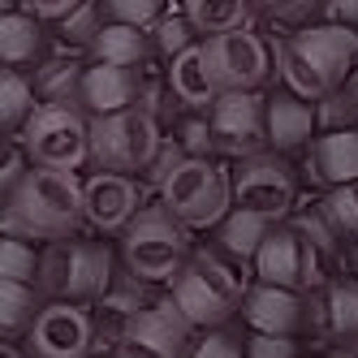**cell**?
I'll return each mask as SVG.
<instances>
[{
    "label": "cell",
    "mask_w": 358,
    "mask_h": 358,
    "mask_svg": "<svg viewBox=\"0 0 358 358\" xmlns=\"http://www.w3.org/2000/svg\"><path fill=\"white\" fill-rule=\"evenodd\" d=\"M280 73L298 99H328L337 95L345 73L358 61V31L324 22V27L294 31L285 43H276Z\"/></svg>",
    "instance_id": "obj_1"
},
{
    "label": "cell",
    "mask_w": 358,
    "mask_h": 358,
    "mask_svg": "<svg viewBox=\"0 0 358 358\" xmlns=\"http://www.w3.org/2000/svg\"><path fill=\"white\" fill-rule=\"evenodd\" d=\"M9 212L27 224L31 242H65L87 224L83 212V182L78 173L31 169L9 199Z\"/></svg>",
    "instance_id": "obj_2"
},
{
    "label": "cell",
    "mask_w": 358,
    "mask_h": 358,
    "mask_svg": "<svg viewBox=\"0 0 358 358\" xmlns=\"http://www.w3.org/2000/svg\"><path fill=\"white\" fill-rule=\"evenodd\" d=\"M160 208L190 229L220 224L234 212V182L208 156H182L160 182Z\"/></svg>",
    "instance_id": "obj_3"
},
{
    "label": "cell",
    "mask_w": 358,
    "mask_h": 358,
    "mask_svg": "<svg viewBox=\"0 0 358 358\" xmlns=\"http://www.w3.org/2000/svg\"><path fill=\"white\" fill-rule=\"evenodd\" d=\"M35 280L57 302H99L113 285V250L104 242H48Z\"/></svg>",
    "instance_id": "obj_4"
},
{
    "label": "cell",
    "mask_w": 358,
    "mask_h": 358,
    "mask_svg": "<svg viewBox=\"0 0 358 358\" xmlns=\"http://www.w3.org/2000/svg\"><path fill=\"white\" fill-rule=\"evenodd\" d=\"M121 255H125V268H130L138 280L156 285V280H173L182 276L186 268V224L173 220L160 203L156 208H143L130 224H125V238H121Z\"/></svg>",
    "instance_id": "obj_5"
},
{
    "label": "cell",
    "mask_w": 358,
    "mask_h": 358,
    "mask_svg": "<svg viewBox=\"0 0 358 358\" xmlns=\"http://www.w3.org/2000/svg\"><path fill=\"white\" fill-rule=\"evenodd\" d=\"M160 125L147 108H125L91 121V164L99 173H143L160 156Z\"/></svg>",
    "instance_id": "obj_6"
},
{
    "label": "cell",
    "mask_w": 358,
    "mask_h": 358,
    "mask_svg": "<svg viewBox=\"0 0 358 358\" xmlns=\"http://www.w3.org/2000/svg\"><path fill=\"white\" fill-rule=\"evenodd\" d=\"M22 151L35 169L73 173L91 160V121L73 104H39L22 125Z\"/></svg>",
    "instance_id": "obj_7"
},
{
    "label": "cell",
    "mask_w": 358,
    "mask_h": 358,
    "mask_svg": "<svg viewBox=\"0 0 358 358\" xmlns=\"http://www.w3.org/2000/svg\"><path fill=\"white\" fill-rule=\"evenodd\" d=\"M238 298H242L238 272L229 264H220L212 250H199L194 259L182 268V276L173 280V306L190 324H203V328L224 324L238 311Z\"/></svg>",
    "instance_id": "obj_8"
},
{
    "label": "cell",
    "mask_w": 358,
    "mask_h": 358,
    "mask_svg": "<svg viewBox=\"0 0 358 358\" xmlns=\"http://www.w3.org/2000/svg\"><path fill=\"white\" fill-rule=\"evenodd\" d=\"M190 320L173 306V298L143 306L117 332V358H190Z\"/></svg>",
    "instance_id": "obj_9"
},
{
    "label": "cell",
    "mask_w": 358,
    "mask_h": 358,
    "mask_svg": "<svg viewBox=\"0 0 358 358\" xmlns=\"http://www.w3.org/2000/svg\"><path fill=\"white\" fill-rule=\"evenodd\" d=\"M268 104L255 91H220V99L212 104V143L224 156H259V147L268 143Z\"/></svg>",
    "instance_id": "obj_10"
},
{
    "label": "cell",
    "mask_w": 358,
    "mask_h": 358,
    "mask_svg": "<svg viewBox=\"0 0 358 358\" xmlns=\"http://www.w3.org/2000/svg\"><path fill=\"white\" fill-rule=\"evenodd\" d=\"M234 208L264 216V220H280L294 208V177L289 169L272 160V156H250L242 160L238 177H234Z\"/></svg>",
    "instance_id": "obj_11"
},
{
    "label": "cell",
    "mask_w": 358,
    "mask_h": 358,
    "mask_svg": "<svg viewBox=\"0 0 358 358\" xmlns=\"http://www.w3.org/2000/svg\"><path fill=\"white\" fill-rule=\"evenodd\" d=\"M203 52L212 61L220 91H255L268 78V43L255 31H229L216 39H203Z\"/></svg>",
    "instance_id": "obj_12"
},
{
    "label": "cell",
    "mask_w": 358,
    "mask_h": 358,
    "mask_svg": "<svg viewBox=\"0 0 358 358\" xmlns=\"http://www.w3.org/2000/svg\"><path fill=\"white\" fill-rule=\"evenodd\" d=\"M95 345L91 315L73 302H48L31 324V350L39 358H87Z\"/></svg>",
    "instance_id": "obj_13"
},
{
    "label": "cell",
    "mask_w": 358,
    "mask_h": 358,
    "mask_svg": "<svg viewBox=\"0 0 358 358\" xmlns=\"http://www.w3.org/2000/svg\"><path fill=\"white\" fill-rule=\"evenodd\" d=\"M83 212L95 234H121L143 212V190L121 173H91L83 182Z\"/></svg>",
    "instance_id": "obj_14"
},
{
    "label": "cell",
    "mask_w": 358,
    "mask_h": 358,
    "mask_svg": "<svg viewBox=\"0 0 358 358\" xmlns=\"http://www.w3.org/2000/svg\"><path fill=\"white\" fill-rule=\"evenodd\" d=\"M242 311H246L255 332H264V337H289L302 324V298L294 289H276V285H264L259 280L242 298Z\"/></svg>",
    "instance_id": "obj_15"
},
{
    "label": "cell",
    "mask_w": 358,
    "mask_h": 358,
    "mask_svg": "<svg viewBox=\"0 0 358 358\" xmlns=\"http://www.w3.org/2000/svg\"><path fill=\"white\" fill-rule=\"evenodd\" d=\"M78 99L95 113V117H108V113H125V108H138V73L134 69H121V65H91L83 73V91Z\"/></svg>",
    "instance_id": "obj_16"
},
{
    "label": "cell",
    "mask_w": 358,
    "mask_h": 358,
    "mask_svg": "<svg viewBox=\"0 0 358 358\" xmlns=\"http://www.w3.org/2000/svg\"><path fill=\"white\" fill-rule=\"evenodd\" d=\"M169 87L190 108H212L220 99V83L212 73V61H208V52H203V43H190L182 57L169 61Z\"/></svg>",
    "instance_id": "obj_17"
},
{
    "label": "cell",
    "mask_w": 358,
    "mask_h": 358,
    "mask_svg": "<svg viewBox=\"0 0 358 358\" xmlns=\"http://www.w3.org/2000/svg\"><path fill=\"white\" fill-rule=\"evenodd\" d=\"M255 276L276 289H298L302 285V238L294 229H272L255 255Z\"/></svg>",
    "instance_id": "obj_18"
},
{
    "label": "cell",
    "mask_w": 358,
    "mask_h": 358,
    "mask_svg": "<svg viewBox=\"0 0 358 358\" xmlns=\"http://www.w3.org/2000/svg\"><path fill=\"white\" fill-rule=\"evenodd\" d=\"M268 143L276 151H294V147H306L315 134V113L306 99L298 95H276L268 99Z\"/></svg>",
    "instance_id": "obj_19"
},
{
    "label": "cell",
    "mask_w": 358,
    "mask_h": 358,
    "mask_svg": "<svg viewBox=\"0 0 358 358\" xmlns=\"http://www.w3.org/2000/svg\"><path fill=\"white\" fill-rule=\"evenodd\" d=\"M315 177L328 186H354L358 182V130H332L320 134L315 151H311Z\"/></svg>",
    "instance_id": "obj_20"
},
{
    "label": "cell",
    "mask_w": 358,
    "mask_h": 358,
    "mask_svg": "<svg viewBox=\"0 0 358 358\" xmlns=\"http://www.w3.org/2000/svg\"><path fill=\"white\" fill-rule=\"evenodd\" d=\"M246 17H250V0H186V22L203 31V39L246 31Z\"/></svg>",
    "instance_id": "obj_21"
},
{
    "label": "cell",
    "mask_w": 358,
    "mask_h": 358,
    "mask_svg": "<svg viewBox=\"0 0 358 358\" xmlns=\"http://www.w3.org/2000/svg\"><path fill=\"white\" fill-rule=\"evenodd\" d=\"M39 52V17L31 13H5L0 17V65L13 69V65H27Z\"/></svg>",
    "instance_id": "obj_22"
},
{
    "label": "cell",
    "mask_w": 358,
    "mask_h": 358,
    "mask_svg": "<svg viewBox=\"0 0 358 358\" xmlns=\"http://www.w3.org/2000/svg\"><path fill=\"white\" fill-rule=\"evenodd\" d=\"M91 52H95V65H121V69H134V65H143V57H147V39H143V31L113 22V27L99 31V39L91 43Z\"/></svg>",
    "instance_id": "obj_23"
},
{
    "label": "cell",
    "mask_w": 358,
    "mask_h": 358,
    "mask_svg": "<svg viewBox=\"0 0 358 358\" xmlns=\"http://www.w3.org/2000/svg\"><path fill=\"white\" fill-rule=\"evenodd\" d=\"M268 234H272V220L250 216V212H238V208L220 220V246L229 255H238V259H255Z\"/></svg>",
    "instance_id": "obj_24"
},
{
    "label": "cell",
    "mask_w": 358,
    "mask_h": 358,
    "mask_svg": "<svg viewBox=\"0 0 358 358\" xmlns=\"http://www.w3.org/2000/svg\"><path fill=\"white\" fill-rule=\"evenodd\" d=\"M39 104H35V87L22 78L17 69H5L0 65V130H22V125L31 121V113H35Z\"/></svg>",
    "instance_id": "obj_25"
},
{
    "label": "cell",
    "mask_w": 358,
    "mask_h": 358,
    "mask_svg": "<svg viewBox=\"0 0 358 358\" xmlns=\"http://www.w3.org/2000/svg\"><path fill=\"white\" fill-rule=\"evenodd\" d=\"M39 315L35 289L22 285V280H0V337H17L27 332Z\"/></svg>",
    "instance_id": "obj_26"
},
{
    "label": "cell",
    "mask_w": 358,
    "mask_h": 358,
    "mask_svg": "<svg viewBox=\"0 0 358 358\" xmlns=\"http://www.w3.org/2000/svg\"><path fill=\"white\" fill-rule=\"evenodd\" d=\"M320 212L332 224L337 238H354L358 242V186H332L320 199Z\"/></svg>",
    "instance_id": "obj_27"
},
{
    "label": "cell",
    "mask_w": 358,
    "mask_h": 358,
    "mask_svg": "<svg viewBox=\"0 0 358 358\" xmlns=\"http://www.w3.org/2000/svg\"><path fill=\"white\" fill-rule=\"evenodd\" d=\"M83 73L73 61H52L39 69V83H35V95H43V104H65L73 91H83Z\"/></svg>",
    "instance_id": "obj_28"
},
{
    "label": "cell",
    "mask_w": 358,
    "mask_h": 358,
    "mask_svg": "<svg viewBox=\"0 0 358 358\" xmlns=\"http://www.w3.org/2000/svg\"><path fill=\"white\" fill-rule=\"evenodd\" d=\"M39 276V255L31 242L22 238H0V280H22V285H35Z\"/></svg>",
    "instance_id": "obj_29"
},
{
    "label": "cell",
    "mask_w": 358,
    "mask_h": 358,
    "mask_svg": "<svg viewBox=\"0 0 358 358\" xmlns=\"http://www.w3.org/2000/svg\"><path fill=\"white\" fill-rule=\"evenodd\" d=\"M328 324L337 337H358V285L328 289Z\"/></svg>",
    "instance_id": "obj_30"
},
{
    "label": "cell",
    "mask_w": 358,
    "mask_h": 358,
    "mask_svg": "<svg viewBox=\"0 0 358 358\" xmlns=\"http://www.w3.org/2000/svg\"><path fill=\"white\" fill-rule=\"evenodd\" d=\"M99 31H104V27H99V5H95V0H83L73 13L61 17V39L65 43H95Z\"/></svg>",
    "instance_id": "obj_31"
},
{
    "label": "cell",
    "mask_w": 358,
    "mask_h": 358,
    "mask_svg": "<svg viewBox=\"0 0 358 358\" xmlns=\"http://www.w3.org/2000/svg\"><path fill=\"white\" fill-rule=\"evenodd\" d=\"M108 13L121 22V27L147 31L164 17V0H108Z\"/></svg>",
    "instance_id": "obj_32"
},
{
    "label": "cell",
    "mask_w": 358,
    "mask_h": 358,
    "mask_svg": "<svg viewBox=\"0 0 358 358\" xmlns=\"http://www.w3.org/2000/svg\"><path fill=\"white\" fill-rule=\"evenodd\" d=\"M294 234H298L306 246L324 250V255H332V246H337V234H332V224L324 220L320 203H315V208H306V212H298V216H294Z\"/></svg>",
    "instance_id": "obj_33"
},
{
    "label": "cell",
    "mask_w": 358,
    "mask_h": 358,
    "mask_svg": "<svg viewBox=\"0 0 358 358\" xmlns=\"http://www.w3.org/2000/svg\"><path fill=\"white\" fill-rule=\"evenodd\" d=\"M190 35H194V27L186 22V13H169V17L156 22V48H160L169 61L182 57L186 48H190Z\"/></svg>",
    "instance_id": "obj_34"
},
{
    "label": "cell",
    "mask_w": 358,
    "mask_h": 358,
    "mask_svg": "<svg viewBox=\"0 0 358 358\" xmlns=\"http://www.w3.org/2000/svg\"><path fill=\"white\" fill-rule=\"evenodd\" d=\"M27 151H22V143H0V194L13 199V190L22 186V177H27Z\"/></svg>",
    "instance_id": "obj_35"
},
{
    "label": "cell",
    "mask_w": 358,
    "mask_h": 358,
    "mask_svg": "<svg viewBox=\"0 0 358 358\" xmlns=\"http://www.w3.org/2000/svg\"><path fill=\"white\" fill-rule=\"evenodd\" d=\"M350 113H354V104H350V95H328L324 99V108L315 113V125H324V134H332V130H350Z\"/></svg>",
    "instance_id": "obj_36"
},
{
    "label": "cell",
    "mask_w": 358,
    "mask_h": 358,
    "mask_svg": "<svg viewBox=\"0 0 358 358\" xmlns=\"http://www.w3.org/2000/svg\"><path fill=\"white\" fill-rule=\"evenodd\" d=\"M190 358H242V350H238L234 337H224V332H212V337H203V341L190 350Z\"/></svg>",
    "instance_id": "obj_37"
},
{
    "label": "cell",
    "mask_w": 358,
    "mask_h": 358,
    "mask_svg": "<svg viewBox=\"0 0 358 358\" xmlns=\"http://www.w3.org/2000/svg\"><path fill=\"white\" fill-rule=\"evenodd\" d=\"M250 358H294V341L289 337H264V332H255V337H250Z\"/></svg>",
    "instance_id": "obj_38"
},
{
    "label": "cell",
    "mask_w": 358,
    "mask_h": 358,
    "mask_svg": "<svg viewBox=\"0 0 358 358\" xmlns=\"http://www.w3.org/2000/svg\"><path fill=\"white\" fill-rule=\"evenodd\" d=\"M83 0H22V13H31V17H52L61 22L65 13H73Z\"/></svg>",
    "instance_id": "obj_39"
},
{
    "label": "cell",
    "mask_w": 358,
    "mask_h": 358,
    "mask_svg": "<svg viewBox=\"0 0 358 358\" xmlns=\"http://www.w3.org/2000/svg\"><path fill=\"white\" fill-rule=\"evenodd\" d=\"M186 151H190V156H203V151H212L216 143H212V125L208 121H186Z\"/></svg>",
    "instance_id": "obj_40"
},
{
    "label": "cell",
    "mask_w": 358,
    "mask_h": 358,
    "mask_svg": "<svg viewBox=\"0 0 358 358\" xmlns=\"http://www.w3.org/2000/svg\"><path fill=\"white\" fill-rule=\"evenodd\" d=\"M250 5H259L264 13H276V17H302L311 9V0H250Z\"/></svg>",
    "instance_id": "obj_41"
},
{
    "label": "cell",
    "mask_w": 358,
    "mask_h": 358,
    "mask_svg": "<svg viewBox=\"0 0 358 358\" xmlns=\"http://www.w3.org/2000/svg\"><path fill=\"white\" fill-rule=\"evenodd\" d=\"M328 17L337 22V27H358V0H328Z\"/></svg>",
    "instance_id": "obj_42"
},
{
    "label": "cell",
    "mask_w": 358,
    "mask_h": 358,
    "mask_svg": "<svg viewBox=\"0 0 358 358\" xmlns=\"http://www.w3.org/2000/svg\"><path fill=\"white\" fill-rule=\"evenodd\" d=\"M345 95H350V104L358 108V73H354V78H350V91H345Z\"/></svg>",
    "instance_id": "obj_43"
},
{
    "label": "cell",
    "mask_w": 358,
    "mask_h": 358,
    "mask_svg": "<svg viewBox=\"0 0 358 358\" xmlns=\"http://www.w3.org/2000/svg\"><path fill=\"white\" fill-rule=\"evenodd\" d=\"M0 358H22V354H17V350H13L9 341H0Z\"/></svg>",
    "instance_id": "obj_44"
},
{
    "label": "cell",
    "mask_w": 358,
    "mask_h": 358,
    "mask_svg": "<svg viewBox=\"0 0 358 358\" xmlns=\"http://www.w3.org/2000/svg\"><path fill=\"white\" fill-rule=\"evenodd\" d=\"M5 13H13V0H0V17H5Z\"/></svg>",
    "instance_id": "obj_45"
},
{
    "label": "cell",
    "mask_w": 358,
    "mask_h": 358,
    "mask_svg": "<svg viewBox=\"0 0 358 358\" xmlns=\"http://www.w3.org/2000/svg\"><path fill=\"white\" fill-rule=\"evenodd\" d=\"M350 264H354V272H358V242H354V255H350Z\"/></svg>",
    "instance_id": "obj_46"
}]
</instances>
